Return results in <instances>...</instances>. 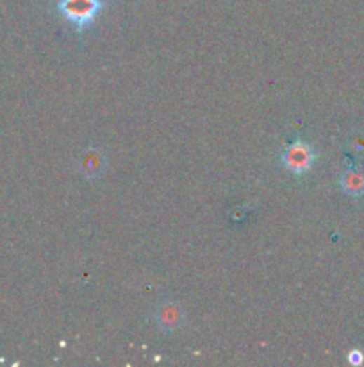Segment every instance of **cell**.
<instances>
[{"label": "cell", "instance_id": "obj_1", "mask_svg": "<svg viewBox=\"0 0 364 367\" xmlns=\"http://www.w3.org/2000/svg\"><path fill=\"white\" fill-rule=\"evenodd\" d=\"M102 6V0H59L58 11L79 31H84L93 24Z\"/></svg>", "mask_w": 364, "mask_h": 367}, {"label": "cell", "instance_id": "obj_2", "mask_svg": "<svg viewBox=\"0 0 364 367\" xmlns=\"http://www.w3.org/2000/svg\"><path fill=\"white\" fill-rule=\"evenodd\" d=\"M316 156L318 154L314 153L311 143L304 142V140H297L282 153L281 163L288 172L295 174V176H302L307 170H311V167L316 162Z\"/></svg>", "mask_w": 364, "mask_h": 367}, {"label": "cell", "instance_id": "obj_3", "mask_svg": "<svg viewBox=\"0 0 364 367\" xmlns=\"http://www.w3.org/2000/svg\"><path fill=\"white\" fill-rule=\"evenodd\" d=\"M156 323L157 326L166 330V332H173V330L180 328L184 323V310L177 303L163 304V307L157 308Z\"/></svg>", "mask_w": 364, "mask_h": 367}, {"label": "cell", "instance_id": "obj_4", "mask_svg": "<svg viewBox=\"0 0 364 367\" xmlns=\"http://www.w3.org/2000/svg\"><path fill=\"white\" fill-rule=\"evenodd\" d=\"M106 167V160L100 150H86V154L81 160V170L86 178H97Z\"/></svg>", "mask_w": 364, "mask_h": 367}, {"label": "cell", "instance_id": "obj_5", "mask_svg": "<svg viewBox=\"0 0 364 367\" xmlns=\"http://www.w3.org/2000/svg\"><path fill=\"white\" fill-rule=\"evenodd\" d=\"M341 186L350 195L364 194V170H349L341 178Z\"/></svg>", "mask_w": 364, "mask_h": 367}, {"label": "cell", "instance_id": "obj_6", "mask_svg": "<svg viewBox=\"0 0 364 367\" xmlns=\"http://www.w3.org/2000/svg\"><path fill=\"white\" fill-rule=\"evenodd\" d=\"M357 353H359V352L350 353V362H352V363H359L360 360H363V356H359V355H357Z\"/></svg>", "mask_w": 364, "mask_h": 367}]
</instances>
